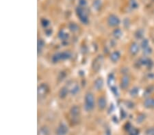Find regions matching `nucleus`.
<instances>
[{"label":"nucleus","instance_id":"nucleus-1","mask_svg":"<svg viewBox=\"0 0 154 135\" xmlns=\"http://www.w3.org/2000/svg\"><path fill=\"white\" fill-rule=\"evenodd\" d=\"M84 110L87 112L91 111L95 106V98L91 93H87L84 98Z\"/></svg>","mask_w":154,"mask_h":135},{"label":"nucleus","instance_id":"nucleus-2","mask_svg":"<svg viewBox=\"0 0 154 135\" xmlns=\"http://www.w3.org/2000/svg\"><path fill=\"white\" fill-rule=\"evenodd\" d=\"M76 11H77V16H79L81 22L83 23L84 24H87L88 23V16H87L86 13L84 10V9H83L82 8L79 7L77 8Z\"/></svg>","mask_w":154,"mask_h":135},{"label":"nucleus","instance_id":"nucleus-3","mask_svg":"<svg viewBox=\"0 0 154 135\" xmlns=\"http://www.w3.org/2000/svg\"><path fill=\"white\" fill-rule=\"evenodd\" d=\"M48 87L47 85L45 83L41 84L38 88V96L40 98H43L47 95L48 92Z\"/></svg>","mask_w":154,"mask_h":135},{"label":"nucleus","instance_id":"nucleus-4","mask_svg":"<svg viewBox=\"0 0 154 135\" xmlns=\"http://www.w3.org/2000/svg\"><path fill=\"white\" fill-rule=\"evenodd\" d=\"M108 23L111 27H116L119 25L120 20L117 16H115L114 15H110L108 19Z\"/></svg>","mask_w":154,"mask_h":135},{"label":"nucleus","instance_id":"nucleus-5","mask_svg":"<svg viewBox=\"0 0 154 135\" xmlns=\"http://www.w3.org/2000/svg\"><path fill=\"white\" fill-rule=\"evenodd\" d=\"M68 131H69V129L66 125L61 124L57 128L56 133L58 135H66L68 133Z\"/></svg>","mask_w":154,"mask_h":135},{"label":"nucleus","instance_id":"nucleus-6","mask_svg":"<svg viewBox=\"0 0 154 135\" xmlns=\"http://www.w3.org/2000/svg\"><path fill=\"white\" fill-rule=\"evenodd\" d=\"M144 106L147 109H154V98H148L144 101Z\"/></svg>","mask_w":154,"mask_h":135},{"label":"nucleus","instance_id":"nucleus-7","mask_svg":"<svg viewBox=\"0 0 154 135\" xmlns=\"http://www.w3.org/2000/svg\"><path fill=\"white\" fill-rule=\"evenodd\" d=\"M129 51L132 55H136L139 51V46L136 42H133L129 48Z\"/></svg>","mask_w":154,"mask_h":135},{"label":"nucleus","instance_id":"nucleus-8","mask_svg":"<svg viewBox=\"0 0 154 135\" xmlns=\"http://www.w3.org/2000/svg\"><path fill=\"white\" fill-rule=\"evenodd\" d=\"M107 102H106V99L104 97H100L98 100V106L99 109L101 110L104 109L106 106Z\"/></svg>","mask_w":154,"mask_h":135},{"label":"nucleus","instance_id":"nucleus-9","mask_svg":"<svg viewBox=\"0 0 154 135\" xmlns=\"http://www.w3.org/2000/svg\"><path fill=\"white\" fill-rule=\"evenodd\" d=\"M129 84V79L127 76H124V77L122 78V80H121V87L122 89H126V88L128 87Z\"/></svg>","mask_w":154,"mask_h":135},{"label":"nucleus","instance_id":"nucleus-10","mask_svg":"<svg viewBox=\"0 0 154 135\" xmlns=\"http://www.w3.org/2000/svg\"><path fill=\"white\" fill-rule=\"evenodd\" d=\"M95 88L97 90H100L101 89L103 86V80L101 78H98L97 80L95 81Z\"/></svg>","mask_w":154,"mask_h":135},{"label":"nucleus","instance_id":"nucleus-11","mask_svg":"<svg viewBox=\"0 0 154 135\" xmlns=\"http://www.w3.org/2000/svg\"><path fill=\"white\" fill-rule=\"evenodd\" d=\"M70 113L73 117H77L80 115V108L77 106H74L71 108Z\"/></svg>","mask_w":154,"mask_h":135},{"label":"nucleus","instance_id":"nucleus-12","mask_svg":"<svg viewBox=\"0 0 154 135\" xmlns=\"http://www.w3.org/2000/svg\"><path fill=\"white\" fill-rule=\"evenodd\" d=\"M120 57H121V54L118 51H114L110 55V59L112 62H117L120 59Z\"/></svg>","mask_w":154,"mask_h":135},{"label":"nucleus","instance_id":"nucleus-13","mask_svg":"<svg viewBox=\"0 0 154 135\" xmlns=\"http://www.w3.org/2000/svg\"><path fill=\"white\" fill-rule=\"evenodd\" d=\"M68 88L66 87H63L60 91H59V96H60V98H66V96L68 94Z\"/></svg>","mask_w":154,"mask_h":135},{"label":"nucleus","instance_id":"nucleus-14","mask_svg":"<svg viewBox=\"0 0 154 135\" xmlns=\"http://www.w3.org/2000/svg\"><path fill=\"white\" fill-rule=\"evenodd\" d=\"M60 57L61 60H66L71 57V53L69 51H64L63 53H60Z\"/></svg>","mask_w":154,"mask_h":135},{"label":"nucleus","instance_id":"nucleus-15","mask_svg":"<svg viewBox=\"0 0 154 135\" xmlns=\"http://www.w3.org/2000/svg\"><path fill=\"white\" fill-rule=\"evenodd\" d=\"M58 37L61 40H66L69 38V34L66 33L64 30H60L58 33Z\"/></svg>","mask_w":154,"mask_h":135},{"label":"nucleus","instance_id":"nucleus-16","mask_svg":"<svg viewBox=\"0 0 154 135\" xmlns=\"http://www.w3.org/2000/svg\"><path fill=\"white\" fill-rule=\"evenodd\" d=\"M49 129L47 127H42L38 131V135H49Z\"/></svg>","mask_w":154,"mask_h":135},{"label":"nucleus","instance_id":"nucleus-17","mask_svg":"<svg viewBox=\"0 0 154 135\" xmlns=\"http://www.w3.org/2000/svg\"><path fill=\"white\" fill-rule=\"evenodd\" d=\"M69 28L70 31H71L72 32H76L79 30V27L75 23H71L69 25Z\"/></svg>","mask_w":154,"mask_h":135},{"label":"nucleus","instance_id":"nucleus-18","mask_svg":"<svg viewBox=\"0 0 154 135\" xmlns=\"http://www.w3.org/2000/svg\"><path fill=\"white\" fill-rule=\"evenodd\" d=\"M123 32L120 29H114L113 32V36H114L116 38H120L122 36Z\"/></svg>","mask_w":154,"mask_h":135},{"label":"nucleus","instance_id":"nucleus-19","mask_svg":"<svg viewBox=\"0 0 154 135\" xmlns=\"http://www.w3.org/2000/svg\"><path fill=\"white\" fill-rule=\"evenodd\" d=\"M45 46V42L44 41L41 39H39L38 41V52L39 53V52H41L43 48Z\"/></svg>","mask_w":154,"mask_h":135},{"label":"nucleus","instance_id":"nucleus-20","mask_svg":"<svg viewBox=\"0 0 154 135\" xmlns=\"http://www.w3.org/2000/svg\"><path fill=\"white\" fill-rule=\"evenodd\" d=\"M52 62L54 63H56V62H59L61 60V57H60V53H55V55H54L52 57Z\"/></svg>","mask_w":154,"mask_h":135},{"label":"nucleus","instance_id":"nucleus-21","mask_svg":"<svg viewBox=\"0 0 154 135\" xmlns=\"http://www.w3.org/2000/svg\"><path fill=\"white\" fill-rule=\"evenodd\" d=\"M128 131L129 135H138V134H139L138 130L136 128H134V127H132V128L129 130Z\"/></svg>","mask_w":154,"mask_h":135},{"label":"nucleus","instance_id":"nucleus-22","mask_svg":"<svg viewBox=\"0 0 154 135\" xmlns=\"http://www.w3.org/2000/svg\"><path fill=\"white\" fill-rule=\"evenodd\" d=\"M138 91H139L138 88L134 87V88H132V89L130 90V91H129V94H130V95H132V96L134 97V96H136V95H138Z\"/></svg>","mask_w":154,"mask_h":135},{"label":"nucleus","instance_id":"nucleus-23","mask_svg":"<svg viewBox=\"0 0 154 135\" xmlns=\"http://www.w3.org/2000/svg\"><path fill=\"white\" fill-rule=\"evenodd\" d=\"M141 47L143 48V49H145V48H146L149 47V41L147 39H143L142 40V42H141Z\"/></svg>","mask_w":154,"mask_h":135},{"label":"nucleus","instance_id":"nucleus-24","mask_svg":"<svg viewBox=\"0 0 154 135\" xmlns=\"http://www.w3.org/2000/svg\"><path fill=\"white\" fill-rule=\"evenodd\" d=\"M143 34H144V32L142 29H138L137 32L135 33V36L138 38V39H140L143 37Z\"/></svg>","mask_w":154,"mask_h":135},{"label":"nucleus","instance_id":"nucleus-25","mask_svg":"<svg viewBox=\"0 0 154 135\" xmlns=\"http://www.w3.org/2000/svg\"><path fill=\"white\" fill-rule=\"evenodd\" d=\"M151 53H152V49H151V48L149 47L146 48H145V49H143V53H144L145 55H150Z\"/></svg>","mask_w":154,"mask_h":135},{"label":"nucleus","instance_id":"nucleus-26","mask_svg":"<svg viewBox=\"0 0 154 135\" xmlns=\"http://www.w3.org/2000/svg\"><path fill=\"white\" fill-rule=\"evenodd\" d=\"M78 91H79V87H78L77 85H75L71 89V93L72 94H73V95L76 94Z\"/></svg>","mask_w":154,"mask_h":135},{"label":"nucleus","instance_id":"nucleus-27","mask_svg":"<svg viewBox=\"0 0 154 135\" xmlns=\"http://www.w3.org/2000/svg\"><path fill=\"white\" fill-rule=\"evenodd\" d=\"M147 135H154V128H148L146 131Z\"/></svg>","mask_w":154,"mask_h":135},{"label":"nucleus","instance_id":"nucleus-28","mask_svg":"<svg viewBox=\"0 0 154 135\" xmlns=\"http://www.w3.org/2000/svg\"><path fill=\"white\" fill-rule=\"evenodd\" d=\"M41 23H42V25L43 26V27H47L49 25V21H48L47 19H43L41 21Z\"/></svg>","mask_w":154,"mask_h":135},{"label":"nucleus","instance_id":"nucleus-29","mask_svg":"<svg viewBox=\"0 0 154 135\" xmlns=\"http://www.w3.org/2000/svg\"><path fill=\"white\" fill-rule=\"evenodd\" d=\"M144 119H145V115H140L137 118V121H138V123H142Z\"/></svg>","mask_w":154,"mask_h":135},{"label":"nucleus","instance_id":"nucleus-30","mask_svg":"<svg viewBox=\"0 0 154 135\" xmlns=\"http://www.w3.org/2000/svg\"><path fill=\"white\" fill-rule=\"evenodd\" d=\"M130 4H131V6L132 7V8H136L138 7V4H137L136 1H134V0H132Z\"/></svg>","mask_w":154,"mask_h":135},{"label":"nucleus","instance_id":"nucleus-31","mask_svg":"<svg viewBox=\"0 0 154 135\" xmlns=\"http://www.w3.org/2000/svg\"><path fill=\"white\" fill-rule=\"evenodd\" d=\"M100 1L99 0H96L95 1H94V7L95 8H100Z\"/></svg>","mask_w":154,"mask_h":135},{"label":"nucleus","instance_id":"nucleus-32","mask_svg":"<svg viewBox=\"0 0 154 135\" xmlns=\"http://www.w3.org/2000/svg\"><path fill=\"white\" fill-rule=\"evenodd\" d=\"M86 1L85 0H80V4H82V6H85L86 5Z\"/></svg>","mask_w":154,"mask_h":135},{"label":"nucleus","instance_id":"nucleus-33","mask_svg":"<svg viewBox=\"0 0 154 135\" xmlns=\"http://www.w3.org/2000/svg\"><path fill=\"white\" fill-rule=\"evenodd\" d=\"M106 135H111V134H110V132L109 130H108L106 131Z\"/></svg>","mask_w":154,"mask_h":135}]
</instances>
